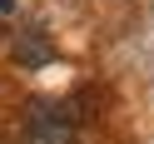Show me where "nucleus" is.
<instances>
[{"label":"nucleus","mask_w":154,"mask_h":144,"mask_svg":"<svg viewBox=\"0 0 154 144\" xmlns=\"http://www.w3.org/2000/svg\"><path fill=\"white\" fill-rule=\"evenodd\" d=\"M0 10H10V0H0Z\"/></svg>","instance_id":"f03ea898"},{"label":"nucleus","mask_w":154,"mask_h":144,"mask_svg":"<svg viewBox=\"0 0 154 144\" xmlns=\"http://www.w3.org/2000/svg\"><path fill=\"white\" fill-rule=\"evenodd\" d=\"M25 144H80L75 129V114L65 104H30V119H25Z\"/></svg>","instance_id":"f257e3e1"}]
</instances>
